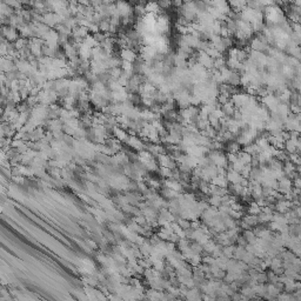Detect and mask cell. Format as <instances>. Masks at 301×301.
<instances>
[{"instance_id":"obj_1","label":"cell","mask_w":301,"mask_h":301,"mask_svg":"<svg viewBox=\"0 0 301 301\" xmlns=\"http://www.w3.org/2000/svg\"><path fill=\"white\" fill-rule=\"evenodd\" d=\"M260 212H261V208L257 205L255 201H252V202L249 204V207H248V214H251V215H258Z\"/></svg>"},{"instance_id":"obj_2","label":"cell","mask_w":301,"mask_h":301,"mask_svg":"<svg viewBox=\"0 0 301 301\" xmlns=\"http://www.w3.org/2000/svg\"><path fill=\"white\" fill-rule=\"evenodd\" d=\"M229 298H231V301H241L244 297L241 295V293H240V292H234V293H233Z\"/></svg>"}]
</instances>
